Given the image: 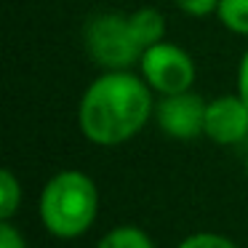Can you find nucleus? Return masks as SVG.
Segmentation results:
<instances>
[{
  "instance_id": "nucleus-1",
  "label": "nucleus",
  "mask_w": 248,
  "mask_h": 248,
  "mask_svg": "<svg viewBox=\"0 0 248 248\" xmlns=\"http://www.w3.org/2000/svg\"><path fill=\"white\" fill-rule=\"evenodd\" d=\"M150 83L125 70H109L86 88L78 123L88 141L115 147L136 136L152 112Z\"/></svg>"
},
{
  "instance_id": "nucleus-2",
  "label": "nucleus",
  "mask_w": 248,
  "mask_h": 248,
  "mask_svg": "<svg viewBox=\"0 0 248 248\" xmlns=\"http://www.w3.org/2000/svg\"><path fill=\"white\" fill-rule=\"evenodd\" d=\"M99 211L96 184L83 171H59L40 195V221L56 237H78L93 224Z\"/></svg>"
},
{
  "instance_id": "nucleus-3",
  "label": "nucleus",
  "mask_w": 248,
  "mask_h": 248,
  "mask_svg": "<svg viewBox=\"0 0 248 248\" xmlns=\"http://www.w3.org/2000/svg\"><path fill=\"white\" fill-rule=\"evenodd\" d=\"M86 46L88 54L107 70H125L144 54L131 27V16H123V14L93 16L86 27Z\"/></svg>"
},
{
  "instance_id": "nucleus-4",
  "label": "nucleus",
  "mask_w": 248,
  "mask_h": 248,
  "mask_svg": "<svg viewBox=\"0 0 248 248\" xmlns=\"http://www.w3.org/2000/svg\"><path fill=\"white\" fill-rule=\"evenodd\" d=\"M139 64H141V78L150 83V88L160 91L163 96L189 91V86L195 80V62L176 43L160 40V43L150 46L141 54Z\"/></svg>"
},
{
  "instance_id": "nucleus-5",
  "label": "nucleus",
  "mask_w": 248,
  "mask_h": 248,
  "mask_svg": "<svg viewBox=\"0 0 248 248\" xmlns=\"http://www.w3.org/2000/svg\"><path fill=\"white\" fill-rule=\"evenodd\" d=\"M205 107L208 104L198 96V93H168L163 96V102L157 104V125L163 128V134H168L171 139L189 141L195 136L205 134Z\"/></svg>"
},
{
  "instance_id": "nucleus-6",
  "label": "nucleus",
  "mask_w": 248,
  "mask_h": 248,
  "mask_svg": "<svg viewBox=\"0 0 248 248\" xmlns=\"http://www.w3.org/2000/svg\"><path fill=\"white\" fill-rule=\"evenodd\" d=\"M248 134V104L243 96H219L205 107V136L216 144H235Z\"/></svg>"
},
{
  "instance_id": "nucleus-7",
  "label": "nucleus",
  "mask_w": 248,
  "mask_h": 248,
  "mask_svg": "<svg viewBox=\"0 0 248 248\" xmlns=\"http://www.w3.org/2000/svg\"><path fill=\"white\" fill-rule=\"evenodd\" d=\"M131 27L136 32V40L141 43V48H150V46L160 43L163 32H166V22H163L160 11L155 8H139V11L131 14Z\"/></svg>"
},
{
  "instance_id": "nucleus-8",
  "label": "nucleus",
  "mask_w": 248,
  "mask_h": 248,
  "mask_svg": "<svg viewBox=\"0 0 248 248\" xmlns=\"http://www.w3.org/2000/svg\"><path fill=\"white\" fill-rule=\"evenodd\" d=\"M96 248H155V246H152L150 235L144 230L125 224V227H115L112 232H107L99 240Z\"/></svg>"
},
{
  "instance_id": "nucleus-9",
  "label": "nucleus",
  "mask_w": 248,
  "mask_h": 248,
  "mask_svg": "<svg viewBox=\"0 0 248 248\" xmlns=\"http://www.w3.org/2000/svg\"><path fill=\"white\" fill-rule=\"evenodd\" d=\"M216 14L227 30L237 35H248V0H219Z\"/></svg>"
},
{
  "instance_id": "nucleus-10",
  "label": "nucleus",
  "mask_w": 248,
  "mask_h": 248,
  "mask_svg": "<svg viewBox=\"0 0 248 248\" xmlns=\"http://www.w3.org/2000/svg\"><path fill=\"white\" fill-rule=\"evenodd\" d=\"M22 203V184L16 182L14 171H0V219H11L14 211Z\"/></svg>"
},
{
  "instance_id": "nucleus-11",
  "label": "nucleus",
  "mask_w": 248,
  "mask_h": 248,
  "mask_svg": "<svg viewBox=\"0 0 248 248\" xmlns=\"http://www.w3.org/2000/svg\"><path fill=\"white\" fill-rule=\"evenodd\" d=\"M176 248H237L230 237L216 235V232H195V235H187Z\"/></svg>"
},
{
  "instance_id": "nucleus-12",
  "label": "nucleus",
  "mask_w": 248,
  "mask_h": 248,
  "mask_svg": "<svg viewBox=\"0 0 248 248\" xmlns=\"http://www.w3.org/2000/svg\"><path fill=\"white\" fill-rule=\"evenodd\" d=\"M179 11L189 14V16H208L219 8V0H173Z\"/></svg>"
},
{
  "instance_id": "nucleus-13",
  "label": "nucleus",
  "mask_w": 248,
  "mask_h": 248,
  "mask_svg": "<svg viewBox=\"0 0 248 248\" xmlns=\"http://www.w3.org/2000/svg\"><path fill=\"white\" fill-rule=\"evenodd\" d=\"M0 248H27L22 232L11 224V219H3L0 224Z\"/></svg>"
},
{
  "instance_id": "nucleus-14",
  "label": "nucleus",
  "mask_w": 248,
  "mask_h": 248,
  "mask_svg": "<svg viewBox=\"0 0 248 248\" xmlns=\"http://www.w3.org/2000/svg\"><path fill=\"white\" fill-rule=\"evenodd\" d=\"M237 93L243 96V102L248 104V51L240 59V70H237Z\"/></svg>"
},
{
  "instance_id": "nucleus-15",
  "label": "nucleus",
  "mask_w": 248,
  "mask_h": 248,
  "mask_svg": "<svg viewBox=\"0 0 248 248\" xmlns=\"http://www.w3.org/2000/svg\"><path fill=\"white\" fill-rule=\"evenodd\" d=\"M246 173H248V157H246Z\"/></svg>"
}]
</instances>
